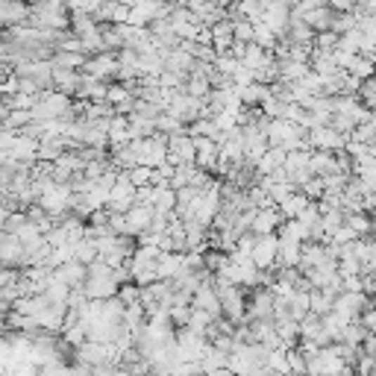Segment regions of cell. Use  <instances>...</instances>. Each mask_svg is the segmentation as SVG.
I'll list each match as a JSON object with an SVG mask.
<instances>
[{
    "label": "cell",
    "mask_w": 376,
    "mask_h": 376,
    "mask_svg": "<svg viewBox=\"0 0 376 376\" xmlns=\"http://www.w3.org/2000/svg\"><path fill=\"white\" fill-rule=\"evenodd\" d=\"M250 259L259 271H268L273 268L276 261V233H261L253 238V250H250Z\"/></svg>",
    "instance_id": "obj_1"
},
{
    "label": "cell",
    "mask_w": 376,
    "mask_h": 376,
    "mask_svg": "<svg viewBox=\"0 0 376 376\" xmlns=\"http://www.w3.org/2000/svg\"><path fill=\"white\" fill-rule=\"evenodd\" d=\"M309 144H312V150H315V147H318V150H344L347 136L335 133L330 124H318V127L309 129Z\"/></svg>",
    "instance_id": "obj_2"
},
{
    "label": "cell",
    "mask_w": 376,
    "mask_h": 376,
    "mask_svg": "<svg viewBox=\"0 0 376 376\" xmlns=\"http://www.w3.org/2000/svg\"><path fill=\"white\" fill-rule=\"evenodd\" d=\"M168 162L171 165H194V138L188 133L168 136Z\"/></svg>",
    "instance_id": "obj_3"
},
{
    "label": "cell",
    "mask_w": 376,
    "mask_h": 376,
    "mask_svg": "<svg viewBox=\"0 0 376 376\" xmlns=\"http://www.w3.org/2000/svg\"><path fill=\"white\" fill-rule=\"evenodd\" d=\"M283 223V215L276 206H256L253 221H250V233L261 235V233H276V226Z\"/></svg>",
    "instance_id": "obj_4"
},
{
    "label": "cell",
    "mask_w": 376,
    "mask_h": 376,
    "mask_svg": "<svg viewBox=\"0 0 376 376\" xmlns=\"http://www.w3.org/2000/svg\"><path fill=\"white\" fill-rule=\"evenodd\" d=\"M124 218H127L129 235H136V233H141V230H147V226H150L153 206H150V203H133V206L124 212Z\"/></svg>",
    "instance_id": "obj_5"
},
{
    "label": "cell",
    "mask_w": 376,
    "mask_h": 376,
    "mask_svg": "<svg viewBox=\"0 0 376 376\" xmlns=\"http://www.w3.org/2000/svg\"><path fill=\"white\" fill-rule=\"evenodd\" d=\"M53 276L62 280L68 288H79L86 283V265L83 261H77V259H68V261H62L59 268H53Z\"/></svg>",
    "instance_id": "obj_6"
},
{
    "label": "cell",
    "mask_w": 376,
    "mask_h": 376,
    "mask_svg": "<svg viewBox=\"0 0 376 376\" xmlns=\"http://www.w3.org/2000/svg\"><path fill=\"white\" fill-rule=\"evenodd\" d=\"M309 171L315 176H326V174H335L338 171V162H335V150H315L309 153Z\"/></svg>",
    "instance_id": "obj_7"
},
{
    "label": "cell",
    "mask_w": 376,
    "mask_h": 376,
    "mask_svg": "<svg viewBox=\"0 0 376 376\" xmlns=\"http://www.w3.org/2000/svg\"><path fill=\"white\" fill-rule=\"evenodd\" d=\"M51 83H53L56 91L74 94L77 91V83H79V74L71 71V68H59V65H53V68H51Z\"/></svg>",
    "instance_id": "obj_8"
},
{
    "label": "cell",
    "mask_w": 376,
    "mask_h": 376,
    "mask_svg": "<svg viewBox=\"0 0 376 376\" xmlns=\"http://www.w3.org/2000/svg\"><path fill=\"white\" fill-rule=\"evenodd\" d=\"M150 206H153V212H171L174 206H176V191L171 188V183H159V186H153V197H150Z\"/></svg>",
    "instance_id": "obj_9"
},
{
    "label": "cell",
    "mask_w": 376,
    "mask_h": 376,
    "mask_svg": "<svg viewBox=\"0 0 376 376\" xmlns=\"http://www.w3.org/2000/svg\"><path fill=\"white\" fill-rule=\"evenodd\" d=\"M332 15H335V9H330V6L323 4V6H312V9H309L303 15V21L312 27L315 32H320V30H330L332 27Z\"/></svg>",
    "instance_id": "obj_10"
},
{
    "label": "cell",
    "mask_w": 376,
    "mask_h": 376,
    "mask_svg": "<svg viewBox=\"0 0 376 376\" xmlns=\"http://www.w3.org/2000/svg\"><path fill=\"white\" fill-rule=\"evenodd\" d=\"M306 203H309V197H306V194H303L300 188H294L285 200H280V203H276V209H280V215H283V218H297V212H300Z\"/></svg>",
    "instance_id": "obj_11"
},
{
    "label": "cell",
    "mask_w": 376,
    "mask_h": 376,
    "mask_svg": "<svg viewBox=\"0 0 376 376\" xmlns=\"http://www.w3.org/2000/svg\"><path fill=\"white\" fill-rule=\"evenodd\" d=\"M271 94V86H265V83H253L250 86H244V89H238V97H241V103L244 106H259L265 97Z\"/></svg>",
    "instance_id": "obj_12"
},
{
    "label": "cell",
    "mask_w": 376,
    "mask_h": 376,
    "mask_svg": "<svg viewBox=\"0 0 376 376\" xmlns=\"http://www.w3.org/2000/svg\"><path fill=\"white\" fill-rule=\"evenodd\" d=\"M271 56V51H265V47H259L256 41H247V44H244V53H241V65H247V68L253 71V68H259V65L261 62H265Z\"/></svg>",
    "instance_id": "obj_13"
},
{
    "label": "cell",
    "mask_w": 376,
    "mask_h": 376,
    "mask_svg": "<svg viewBox=\"0 0 376 376\" xmlns=\"http://www.w3.org/2000/svg\"><path fill=\"white\" fill-rule=\"evenodd\" d=\"M86 62V53L83 51H56V56L51 59V65H59V68H71V71H79Z\"/></svg>",
    "instance_id": "obj_14"
},
{
    "label": "cell",
    "mask_w": 376,
    "mask_h": 376,
    "mask_svg": "<svg viewBox=\"0 0 376 376\" xmlns=\"http://www.w3.org/2000/svg\"><path fill=\"white\" fill-rule=\"evenodd\" d=\"M74 259L77 261H83V265H89V261H94L97 259V247H94V238H89V235H83L77 244H74Z\"/></svg>",
    "instance_id": "obj_15"
},
{
    "label": "cell",
    "mask_w": 376,
    "mask_h": 376,
    "mask_svg": "<svg viewBox=\"0 0 376 376\" xmlns=\"http://www.w3.org/2000/svg\"><path fill=\"white\" fill-rule=\"evenodd\" d=\"M344 71H350V74H353V77H358V79H368V77H373V62L356 53V56L350 59V65H347Z\"/></svg>",
    "instance_id": "obj_16"
},
{
    "label": "cell",
    "mask_w": 376,
    "mask_h": 376,
    "mask_svg": "<svg viewBox=\"0 0 376 376\" xmlns=\"http://www.w3.org/2000/svg\"><path fill=\"white\" fill-rule=\"evenodd\" d=\"M297 188H300V191L306 194L309 200H320V197H323V179H320V176H315V174L309 176L306 183H300Z\"/></svg>",
    "instance_id": "obj_17"
},
{
    "label": "cell",
    "mask_w": 376,
    "mask_h": 376,
    "mask_svg": "<svg viewBox=\"0 0 376 376\" xmlns=\"http://www.w3.org/2000/svg\"><path fill=\"white\" fill-rule=\"evenodd\" d=\"M285 358H288V370H306V358H303V353L297 350V347H288L285 350Z\"/></svg>",
    "instance_id": "obj_18"
},
{
    "label": "cell",
    "mask_w": 376,
    "mask_h": 376,
    "mask_svg": "<svg viewBox=\"0 0 376 376\" xmlns=\"http://www.w3.org/2000/svg\"><path fill=\"white\" fill-rule=\"evenodd\" d=\"M9 74H12V71H9V65H6V62H0V83H4V79H6Z\"/></svg>",
    "instance_id": "obj_19"
}]
</instances>
